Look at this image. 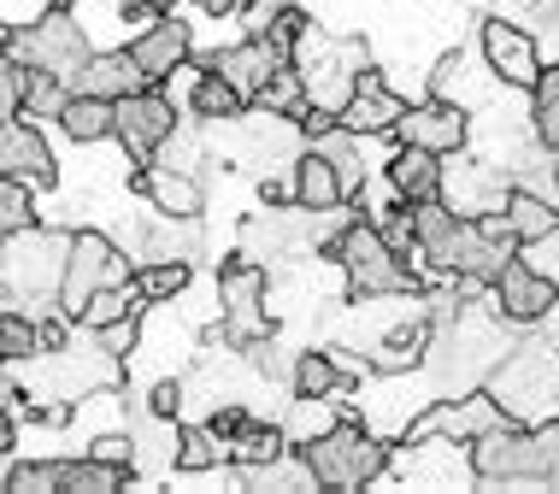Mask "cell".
I'll return each instance as SVG.
<instances>
[{
	"instance_id": "5",
	"label": "cell",
	"mask_w": 559,
	"mask_h": 494,
	"mask_svg": "<svg viewBox=\"0 0 559 494\" xmlns=\"http://www.w3.org/2000/svg\"><path fill=\"white\" fill-rule=\"evenodd\" d=\"M554 383H559V371L548 365V353H536V348L507 353L501 365L489 371V395L501 400L507 418H519V424L554 418Z\"/></svg>"
},
{
	"instance_id": "27",
	"label": "cell",
	"mask_w": 559,
	"mask_h": 494,
	"mask_svg": "<svg viewBox=\"0 0 559 494\" xmlns=\"http://www.w3.org/2000/svg\"><path fill=\"white\" fill-rule=\"evenodd\" d=\"M224 459H230V442H224L213 424H189V430H177V459H171V466L183 471V477L218 471Z\"/></svg>"
},
{
	"instance_id": "43",
	"label": "cell",
	"mask_w": 559,
	"mask_h": 494,
	"mask_svg": "<svg viewBox=\"0 0 559 494\" xmlns=\"http://www.w3.org/2000/svg\"><path fill=\"white\" fill-rule=\"evenodd\" d=\"M135 336H142V318H118V324H107V329H95V348H107L112 359H124V353L135 348Z\"/></svg>"
},
{
	"instance_id": "50",
	"label": "cell",
	"mask_w": 559,
	"mask_h": 494,
	"mask_svg": "<svg viewBox=\"0 0 559 494\" xmlns=\"http://www.w3.org/2000/svg\"><path fill=\"white\" fill-rule=\"evenodd\" d=\"M48 7H59V12H71V0H48Z\"/></svg>"
},
{
	"instance_id": "6",
	"label": "cell",
	"mask_w": 559,
	"mask_h": 494,
	"mask_svg": "<svg viewBox=\"0 0 559 494\" xmlns=\"http://www.w3.org/2000/svg\"><path fill=\"white\" fill-rule=\"evenodd\" d=\"M107 282H130V277H124V253H118L112 236H100V230H71L66 282H59V306H66L71 318H83L88 294L107 289Z\"/></svg>"
},
{
	"instance_id": "52",
	"label": "cell",
	"mask_w": 559,
	"mask_h": 494,
	"mask_svg": "<svg viewBox=\"0 0 559 494\" xmlns=\"http://www.w3.org/2000/svg\"><path fill=\"white\" fill-rule=\"evenodd\" d=\"M118 7H130V0H118Z\"/></svg>"
},
{
	"instance_id": "4",
	"label": "cell",
	"mask_w": 559,
	"mask_h": 494,
	"mask_svg": "<svg viewBox=\"0 0 559 494\" xmlns=\"http://www.w3.org/2000/svg\"><path fill=\"white\" fill-rule=\"evenodd\" d=\"M0 48L19 53L29 71H59V77H71V71L95 53V48H88V29L71 19V12H59V7H48L36 24L0 29Z\"/></svg>"
},
{
	"instance_id": "35",
	"label": "cell",
	"mask_w": 559,
	"mask_h": 494,
	"mask_svg": "<svg viewBox=\"0 0 559 494\" xmlns=\"http://www.w3.org/2000/svg\"><path fill=\"white\" fill-rule=\"evenodd\" d=\"M135 294H142L147 306H159V301H177V294L189 289V260H142L135 265Z\"/></svg>"
},
{
	"instance_id": "17",
	"label": "cell",
	"mask_w": 559,
	"mask_h": 494,
	"mask_svg": "<svg viewBox=\"0 0 559 494\" xmlns=\"http://www.w3.org/2000/svg\"><path fill=\"white\" fill-rule=\"evenodd\" d=\"M401 112H406V100L389 88L377 71H366L354 88V100L342 107V130H354V136H395V124H401Z\"/></svg>"
},
{
	"instance_id": "29",
	"label": "cell",
	"mask_w": 559,
	"mask_h": 494,
	"mask_svg": "<svg viewBox=\"0 0 559 494\" xmlns=\"http://www.w3.org/2000/svg\"><path fill=\"white\" fill-rule=\"evenodd\" d=\"M112 118H118L112 100H100V95H71V107L59 112V130H66L78 147H88V142H107V136H112Z\"/></svg>"
},
{
	"instance_id": "18",
	"label": "cell",
	"mask_w": 559,
	"mask_h": 494,
	"mask_svg": "<svg viewBox=\"0 0 559 494\" xmlns=\"http://www.w3.org/2000/svg\"><path fill=\"white\" fill-rule=\"evenodd\" d=\"M66 83H71V95H100V100H124V95H135V88H147V77H142V65L130 59V48L88 53Z\"/></svg>"
},
{
	"instance_id": "34",
	"label": "cell",
	"mask_w": 559,
	"mask_h": 494,
	"mask_svg": "<svg viewBox=\"0 0 559 494\" xmlns=\"http://www.w3.org/2000/svg\"><path fill=\"white\" fill-rule=\"evenodd\" d=\"M41 324L29 318V312L7 306L0 312V365H29V359H41Z\"/></svg>"
},
{
	"instance_id": "16",
	"label": "cell",
	"mask_w": 559,
	"mask_h": 494,
	"mask_svg": "<svg viewBox=\"0 0 559 494\" xmlns=\"http://www.w3.org/2000/svg\"><path fill=\"white\" fill-rule=\"evenodd\" d=\"M189 48H194V36H189L183 19H159V24H147V29H135V36H130V59L142 65L147 83L177 77V71L189 65Z\"/></svg>"
},
{
	"instance_id": "14",
	"label": "cell",
	"mask_w": 559,
	"mask_h": 494,
	"mask_svg": "<svg viewBox=\"0 0 559 494\" xmlns=\"http://www.w3.org/2000/svg\"><path fill=\"white\" fill-rule=\"evenodd\" d=\"M201 65L218 71L224 83H236V95L253 107V100H260V88L271 83V71H277V65H295V59H283V53L271 48V41H260V36H241V41H230V48L206 53Z\"/></svg>"
},
{
	"instance_id": "8",
	"label": "cell",
	"mask_w": 559,
	"mask_h": 494,
	"mask_svg": "<svg viewBox=\"0 0 559 494\" xmlns=\"http://www.w3.org/2000/svg\"><path fill=\"white\" fill-rule=\"evenodd\" d=\"M495 424H507V407L483 388V395H465V400H436V407L425 418H413V424L401 430V442L406 447H430L436 436H448V442H477L483 430H495Z\"/></svg>"
},
{
	"instance_id": "13",
	"label": "cell",
	"mask_w": 559,
	"mask_h": 494,
	"mask_svg": "<svg viewBox=\"0 0 559 494\" xmlns=\"http://www.w3.org/2000/svg\"><path fill=\"white\" fill-rule=\"evenodd\" d=\"M395 142L406 147H430V154H460L465 142H472V118H465L460 100H425V107H406L401 124H395Z\"/></svg>"
},
{
	"instance_id": "41",
	"label": "cell",
	"mask_w": 559,
	"mask_h": 494,
	"mask_svg": "<svg viewBox=\"0 0 559 494\" xmlns=\"http://www.w3.org/2000/svg\"><path fill=\"white\" fill-rule=\"evenodd\" d=\"M183 383H177V377H159L154 388H147V412H154L159 418V424H171V418H183Z\"/></svg>"
},
{
	"instance_id": "9",
	"label": "cell",
	"mask_w": 559,
	"mask_h": 494,
	"mask_svg": "<svg viewBox=\"0 0 559 494\" xmlns=\"http://www.w3.org/2000/svg\"><path fill=\"white\" fill-rule=\"evenodd\" d=\"M477 41H483V65H489V77L507 83V88H524V95H531L536 77L548 71V59H542L536 36H531L524 24H512V19H483Z\"/></svg>"
},
{
	"instance_id": "31",
	"label": "cell",
	"mask_w": 559,
	"mask_h": 494,
	"mask_svg": "<svg viewBox=\"0 0 559 494\" xmlns=\"http://www.w3.org/2000/svg\"><path fill=\"white\" fill-rule=\"evenodd\" d=\"M253 107H260L265 118H295V124H300V112L312 107L300 65H277V71H271V83L260 88V100H253Z\"/></svg>"
},
{
	"instance_id": "26",
	"label": "cell",
	"mask_w": 559,
	"mask_h": 494,
	"mask_svg": "<svg viewBox=\"0 0 559 494\" xmlns=\"http://www.w3.org/2000/svg\"><path fill=\"white\" fill-rule=\"evenodd\" d=\"M336 418L342 412H336V400H330V395H295L289 407H283L277 424H283V436H289V447H307V442H319Z\"/></svg>"
},
{
	"instance_id": "44",
	"label": "cell",
	"mask_w": 559,
	"mask_h": 494,
	"mask_svg": "<svg viewBox=\"0 0 559 494\" xmlns=\"http://www.w3.org/2000/svg\"><path fill=\"white\" fill-rule=\"evenodd\" d=\"M95 459H107V466H124L135 471V436H118V430H107V436H95V447H88Z\"/></svg>"
},
{
	"instance_id": "40",
	"label": "cell",
	"mask_w": 559,
	"mask_h": 494,
	"mask_svg": "<svg viewBox=\"0 0 559 494\" xmlns=\"http://www.w3.org/2000/svg\"><path fill=\"white\" fill-rule=\"evenodd\" d=\"M24 95H29V65H24L19 53L0 48V124L24 118Z\"/></svg>"
},
{
	"instance_id": "46",
	"label": "cell",
	"mask_w": 559,
	"mask_h": 494,
	"mask_svg": "<svg viewBox=\"0 0 559 494\" xmlns=\"http://www.w3.org/2000/svg\"><path fill=\"white\" fill-rule=\"evenodd\" d=\"M236 7H241V0H201V12H206V19H230Z\"/></svg>"
},
{
	"instance_id": "25",
	"label": "cell",
	"mask_w": 559,
	"mask_h": 494,
	"mask_svg": "<svg viewBox=\"0 0 559 494\" xmlns=\"http://www.w3.org/2000/svg\"><path fill=\"white\" fill-rule=\"evenodd\" d=\"M289 383H295V395H330V400L354 395V377L336 365V353H330V348H300Z\"/></svg>"
},
{
	"instance_id": "11",
	"label": "cell",
	"mask_w": 559,
	"mask_h": 494,
	"mask_svg": "<svg viewBox=\"0 0 559 494\" xmlns=\"http://www.w3.org/2000/svg\"><path fill=\"white\" fill-rule=\"evenodd\" d=\"M507 165L501 159H460V165H442V201L453 206V213L465 218H489L507 206Z\"/></svg>"
},
{
	"instance_id": "39",
	"label": "cell",
	"mask_w": 559,
	"mask_h": 494,
	"mask_svg": "<svg viewBox=\"0 0 559 494\" xmlns=\"http://www.w3.org/2000/svg\"><path fill=\"white\" fill-rule=\"evenodd\" d=\"M29 224H36V189L19 177H0V236L29 230Z\"/></svg>"
},
{
	"instance_id": "32",
	"label": "cell",
	"mask_w": 559,
	"mask_h": 494,
	"mask_svg": "<svg viewBox=\"0 0 559 494\" xmlns=\"http://www.w3.org/2000/svg\"><path fill=\"white\" fill-rule=\"evenodd\" d=\"M147 301L135 294V282H107V289H95L88 294V306H83V329L95 336V329H107L118 318H142Z\"/></svg>"
},
{
	"instance_id": "36",
	"label": "cell",
	"mask_w": 559,
	"mask_h": 494,
	"mask_svg": "<svg viewBox=\"0 0 559 494\" xmlns=\"http://www.w3.org/2000/svg\"><path fill=\"white\" fill-rule=\"evenodd\" d=\"M531 130H536L542 147H554V154H559V59L542 71L536 88H531Z\"/></svg>"
},
{
	"instance_id": "42",
	"label": "cell",
	"mask_w": 559,
	"mask_h": 494,
	"mask_svg": "<svg viewBox=\"0 0 559 494\" xmlns=\"http://www.w3.org/2000/svg\"><path fill=\"white\" fill-rule=\"evenodd\" d=\"M289 7V0H241V36H265L271 24H277V12Z\"/></svg>"
},
{
	"instance_id": "3",
	"label": "cell",
	"mask_w": 559,
	"mask_h": 494,
	"mask_svg": "<svg viewBox=\"0 0 559 494\" xmlns=\"http://www.w3.org/2000/svg\"><path fill=\"white\" fill-rule=\"evenodd\" d=\"M66 253H71V230H12L0 236V289L12 301H59L66 282Z\"/></svg>"
},
{
	"instance_id": "2",
	"label": "cell",
	"mask_w": 559,
	"mask_h": 494,
	"mask_svg": "<svg viewBox=\"0 0 559 494\" xmlns=\"http://www.w3.org/2000/svg\"><path fill=\"white\" fill-rule=\"evenodd\" d=\"M324 260L342 265L347 289H354L359 301H377V294H413V282H418L413 265L383 242V230H377L371 218H347L324 242Z\"/></svg>"
},
{
	"instance_id": "23",
	"label": "cell",
	"mask_w": 559,
	"mask_h": 494,
	"mask_svg": "<svg viewBox=\"0 0 559 494\" xmlns=\"http://www.w3.org/2000/svg\"><path fill=\"white\" fill-rule=\"evenodd\" d=\"M295 206H307V213H336V206H347L336 165H330L319 147H307V154L295 159Z\"/></svg>"
},
{
	"instance_id": "33",
	"label": "cell",
	"mask_w": 559,
	"mask_h": 494,
	"mask_svg": "<svg viewBox=\"0 0 559 494\" xmlns=\"http://www.w3.org/2000/svg\"><path fill=\"white\" fill-rule=\"evenodd\" d=\"M283 454H289V436H283V424H265V418H248L230 436L236 466H265V459H283Z\"/></svg>"
},
{
	"instance_id": "51",
	"label": "cell",
	"mask_w": 559,
	"mask_h": 494,
	"mask_svg": "<svg viewBox=\"0 0 559 494\" xmlns=\"http://www.w3.org/2000/svg\"><path fill=\"white\" fill-rule=\"evenodd\" d=\"M554 177H559V154H554Z\"/></svg>"
},
{
	"instance_id": "12",
	"label": "cell",
	"mask_w": 559,
	"mask_h": 494,
	"mask_svg": "<svg viewBox=\"0 0 559 494\" xmlns=\"http://www.w3.org/2000/svg\"><path fill=\"white\" fill-rule=\"evenodd\" d=\"M472 477L477 483H531V424L507 418L483 430L472 442Z\"/></svg>"
},
{
	"instance_id": "37",
	"label": "cell",
	"mask_w": 559,
	"mask_h": 494,
	"mask_svg": "<svg viewBox=\"0 0 559 494\" xmlns=\"http://www.w3.org/2000/svg\"><path fill=\"white\" fill-rule=\"evenodd\" d=\"M7 494H66V459H19L7 471Z\"/></svg>"
},
{
	"instance_id": "19",
	"label": "cell",
	"mask_w": 559,
	"mask_h": 494,
	"mask_svg": "<svg viewBox=\"0 0 559 494\" xmlns=\"http://www.w3.org/2000/svg\"><path fill=\"white\" fill-rule=\"evenodd\" d=\"M430 336H436V318H425V312H418L413 324H395L383 341H371V348H366L371 371H377V377H401V371L425 365V359H430Z\"/></svg>"
},
{
	"instance_id": "38",
	"label": "cell",
	"mask_w": 559,
	"mask_h": 494,
	"mask_svg": "<svg viewBox=\"0 0 559 494\" xmlns=\"http://www.w3.org/2000/svg\"><path fill=\"white\" fill-rule=\"evenodd\" d=\"M71 107V83L59 77V71H29V95H24V118H53L59 124V112Z\"/></svg>"
},
{
	"instance_id": "7",
	"label": "cell",
	"mask_w": 559,
	"mask_h": 494,
	"mask_svg": "<svg viewBox=\"0 0 559 494\" xmlns=\"http://www.w3.org/2000/svg\"><path fill=\"white\" fill-rule=\"evenodd\" d=\"M112 107H118V118H112V142L124 147L135 165H154V154L165 147V136L177 130V107L159 95V83L135 88V95L112 100Z\"/></svg>"
},
{
	"instance_id": "28",
	"label": "cell",
	"mask_w": 559,
	"mask_h": 494,
	"mask_svg": "<svg viewBox=\"0 0 559 494\" xmlns=\"http://www.w3.org/2000/svg\"><path fill=\"white\" fill-rule=\"evenodd\" d=\"M241 107H248V100L236 95V83H224L218 71L201 65V77L189 88V112L201 118V124H230V118H241Z\"/></svg>"
},
{
	"instance_id": "22",
	"label": "cell",
	"mask_w": 559,
	"mask_h": 494,
	"mask_svg": "<svg viewBox=\"0 0 559 494\" xmlns=\"http://www.w3.org/2000/svg\"><path fill=\"white\" fill-rule=\"evenodd\" d=\"M142 194H147V206L165 213V218H201V206H206L194 171H177V165H147V171H142Z\"/></svg>"
},
{
	"instance_id": "21",
	"label": "cell",
	"mask_w": 559,
	"mask_h": 494,
	"mask_svg": "<svg viewBox=\"0 0 559 494\" xmlns=\"http://www.w3.org/2000/svg\"><path fill=\"white\" fill-rule=\"evenodd\" d=\"M507 230L519 248H536V242H554L559 236V201L554 194H536V189H507V206H501Z\"/></svg>"
},
{
	"instance_id": "47",
	"label": "cell",
	"mask_w": 559,
	"mask_h": 494,
	"mask_svg": "<svg viewBox=\"0 0 559 494\" xmlns=\"http://www.w3.org/2000/svg\"><path fill=\"white\" fill-rule=\"evenodd\" d=\"M0 407H7V412L19 407V388H12V377H0Z\"/></svg>"
},
{
	"instance_id": "49",
	"label": "cell",
	"mask_w": 559,
	"mask_h": 494,
	"mask_svg": "<svg viewBox=\"0 0 559 494\" xmlns=\"http://www.w3.org/2000/svg\"><path fill=\"white\" fill-rule=\"evenodd\" d=\"M142 7H147V12H171L177 0H142Z\"/></svg>"
},
{
	"instance_id": "48",
	"label": "cell",
	"mask_w": 559,
	"mask_h": 494,
	"mask_svg": "<svg viewBox=\"0 0 559 494\" xmlns=\"http://www.w3.org/2000/svg\"><path fill=\"white\" fill-rule=\"evenodd\" d=\"M0 454H12V418H7V407H0Z\"/></svg>"
},
{
	"instance_id": "15",
	"label": "cell",
	"mask_w": 559,
	"mask_h": 494,
	"mask_svg": "<svg viewBox=\"0 0 559 494\" xmlns=\"http://www.w3.org/2000/svg\"><path fill=\"white\" fill-rule=\"evenodd\" d=\"M0 177H19V183H29V189H53L59 165H53L48 136L36 130V118L0 124Z\"/></svg>"
},
{
	"instance_id": "1",
	"label": "cell",
	"mask_w": 559,
	"mask_h": 494,
	"mask_svg": "<svg viewBox=\"0 0 559 494\" xmlns=\"http://www.w3.org/2000/svg\"><path fill=\"white\" fill-rule=\"evenodd\" d=\"M300 459H307V471H312V483L319 489H366L377 483V477L389 471V442L377 436V430H366L359 418H336V424L324 430L319 442H307V447H295Z\"/></svg>"
},
{
	"instance_id": "24",
	"label": "cell",
	"mask_w": 559,
	"mask_h": 494,
	"mask_svg": "<svg viewBox=\"0 0 559 494\" xmlns=\"http://www.w3.org/2000/svg\"><path fill=\"white\" fill-rule=\"evenodd\" d=\"M135 242H142V260H201V218H165L159 213V224H147L142 236H135Z\"/></svg>"
},
{
	"instance_id": "20",
	"label": "cell",
	"mask_w": 559,
	"mask_h": 494,
	"mask_svg": "<svg viewBox=\"0 0 559 494\" xmlns=\"http://www.w3.org/2000/svg\"><path fill=\"white\" fill-rule=\"evenodd\" d=\"M389 189H395V201H406V206L442 201V154L401 142L395 159H389Z\"/></svg>"
},
{
	"instance_id": "10",
	"label": "cell",
	"mask_w": 559,
	"mask_h": 494,
	"mask_svg": "<svg viewBox=\"0 0 559 494\" xmlns=\"http://www.w3.org/2000/svg\"><path fill=\"white\" fill-rule=\"evenodd\" d=\"M489 301H495V318L501 324H542L559 306V282L512 253V260L501 265V277L489 282Z\"/></svg>"
},
{
	"instance_id": "45",
	"label": "cell",
	"mask_w": 559,
	"mask_h": 494,
	"mask_svg": "<svg viewBox=\"0 0 559 494\" xmlns=\"http://www.w3.org/2000/svg\"><path fill=\"white\" fill-rule=\"evenodd\" d=\"M512 7H519L512 24H524V29H554L559 24V0H512Z\"/></svg>"
},
{
	"instance_id": "30",
	"label": "cell",
	"mask_w": 559,
	"mask_h": 494,
	"mask_svg": "<svg viewBox=\"0 0 559 494\" xmlns=\"http://www.w3.org/2000/svg\"><path fill=\"white\" fill-rule=\"evenodd\" d=\"M359 142H366V136H354V130H342V124L324 130V136H312V147H319V154L336 165L347 201H354V194H366V159H359Z\"/></svg>"
}]
</instances>
